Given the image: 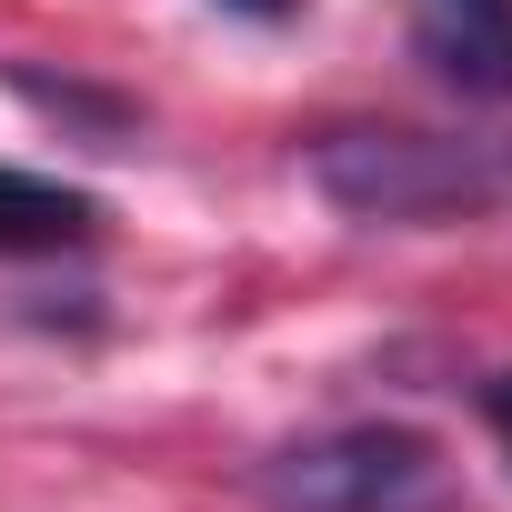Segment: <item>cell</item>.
Returning <instances> with one entry per match:
<instances>
[{
    "label": "cell",
    "mask_w": 512,
    "mask_h": 512,
    "mask_svg": "<svg viewBox=\"0 0 512 512\" xmlns=\"http://www.w3.org/2000/svg\"><path fill=\"white\" fill-rule=\"evenodd\" d=\"M312 191L342 221L372 231H432V221H482L512 201V141L502 131H392V121H342L312 151Z\"/></svg>",
    "instance_id": "obj_1"
},
{
    "label": "cell",
    "mask_w": 512,
    "mask_h": 512,
    "mask_svg": "<svg viewBox=\"0 0 512 512\" xmlns=\"http://www.w3.org/2000/svg\"><path fill=\"white\" fill-rule=\"evenodd\" d=\"M101 231V201L71 191V181H41V171H0V251L31 262V251H81Z\"/></svg>",
    "instance_id": "obj_4"
},
{
    "label": "cell",
    "mask_w": 512,
    "mask_h": 512,
    "mask_svg": "<svg viewBox=\"0 0 512 512\" xmlns=\"http://www.w3.org/2000/svg\"><path fill=\"white\" fill-rule=\"evenodd\" d=\"M412 51L462 101H512V0H412Z\"/></svg>",
    "instance_id": "obj_3"
},
{
    "label": "cell",
    "mask_w": 512,
    "mask_h": 512,
    "mask_svg": "<svg viewBox=\"0 0 512 512\" xmlns=\"http://www.w3.org/2000/svg\"><path fill=\"white\" fill-rule=\"evenodd\" d=\"M482 422H492V442L512 452V372H492V382H482Z\"/></svg>",
    "instance_id": "obj_5"
},
{
    "label": "cell",
    "mask_w": 512,
    "mask_h": 512,
    "mask_svg": "<svg viewBox=\"0 0 512 512\" xmlns=\"http://www.w3.org/2000/svg\"><path fill=\"white\" fill-rule=\"evenodd\" d=\"M221 11H241V21H292L302 0H221Z\"/></svg>",
    "instance_id": "obj_6"
},
{
    "label": "cell",
    "mask_w": 512,
    "mask_h": 512,
    "mask_svg": "<svg viewBox=\"0 0 512 512\" xmlns=\"http://www.w3.org/2000/svg\"><path fill=\"white\" fill-rule=\"evenodd\" d=\"M272 512H462V462L412 422H342L262 462Z\"/></svg>",
    "instance_id": "obj_2"
}]
</instances>
